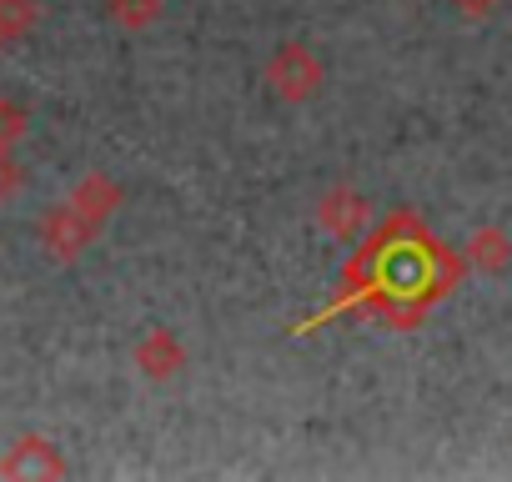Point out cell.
I'll use <instances>...</instances> for the list:
<instances>
[{
  "mask_svg": "<svg viewBox=\"0 0 512 482\" xmlns=\"http://www.w3.org/2000/svg\"><path fill=\"white\" fill-rule=\"evenodd\" d=\"M16 186H21V171H16V161H11V146H0V206L11 201Z\"/></svg>",
  "mask_w": 512,
  "mask_h": 482,
  "instance_id": "12",
  "label": "cell"
},
{
  "mask_svg": "<svg viewBox=\"0 0 512 482\" xmlns=\"http://www.w3.org/2000/svg\"><path fill=\"white\" fill-rule=\"evenodd\" d=\"M0 46H6V41H0Z\"/></svg>",
  "mask_w": 512,
  "mask_h": 482,
  "instance_id": "13",
  "label": "cell"
},
{
  "mask_svg": "<svg viewBox=\"0 0 512 482\" xmlns=\"http://www.w3.org/2000/svg\"><path fill=\"white\" fill-rule=\"evenodd\" d=\"M317 221L332 231V236H357L362 226H367V196L362 191H352V186H332L322 201H317Z\"/></svg>",
  "mask_w": 512,
  "mask_h": 482,
  "instance_id": "4",
  "label": "cell"
},
{
  "mask_svg": "<svg viewBox=\"0 0 512 482\" xmlns=\"http://www.w3.org/2000/svg\"><path fill=\"white\" fill-rule=\"evenodd\" d=\"M21 136H26V111L0 96V146H16Z\"/></svg>",
  "mask_w": 512,
  "mask_h": 482,
  "instance_id": "11",
  "label": "cell"
},
{
  "mask_svg": "<svg viewBox=\"0 0 512 482\" xmlns=\"http://www.w3.org/2000/svg\"><path fill=\"white\" fill-rule=\"evenodd\" d=\"M0 472L6 477H61L66 472V462L56 457V447L51 442H41V437H26V442H16V452L0 462Z\"/></svg>",
  "mask_w": 512,
  "mask_h": 482,
  "instance_id": "6",
  "label": "cell"
},
{
  "mask_svg": "<svg viewBox=\"0 0 512 482\" xmlns=\"http://www.w3.org/2000/svg\"><path fill=\"white\" fill-rule=\"evenodd\" d=\"M267 86H272V96H282V101H307V96H317V86H322V61L302 46V41H287V46H277V56L267 61Z\"/></svg>",
  "mask_w": 512,
  "mask_h": 482,
  "instance_id": "2",
  "label": "cell"
},
{
  "mask_svg": "<svg viewBox=\"0 0 512 482\" xmlns=\"http://www.w3.org/2000/svg\"><path fill=\"white\" fill-rule=\"evenodd\" d=\"M106 11H111V21H121L131 31H146L161 16V0H106Z\"/></svg>",
  "mask_w": 512,
  "mask_h": 482,
  "instance_id": "10",
  "label": "cell"
},
{
  "mask_svg": "<svg viewBox=\"0 0 512 482\" xmlns=\"http://www.w3.org/2000/svg\"><path fill=\"white\" fill-rule=\"evenodd\" d=\"M136 367H141L146 377L166 382V377H176V372L186 367V347L176 342V332L156 327V332H146V337H141V347H136Z\"/></svg>",
  "mask_w": 512,
  "mask_h": 482,
  "instance_id": "5",
  "label": "cell"
},
{
  "mask_svg": "<svg viewBox=\"0 0 512 482\" xmlns=\"http://www.w3.org/2000/svg\"><path fill=\"white\" fill-rule=\"evenodd\" d=\"M36 16H41L36 0H0V41L26 36V31L36 26Z\"/></svg>",
  "mask_w": 512,
  "mask_h": 482,
  "instance_id": "9",
  "label": "cell"
},
{
  "mask_svg": "<svg viewBox=\"0 0 512 482\" xmlns=\"http://www.w3.org/2000/svg\"><path fill=\"white\" fill-rule=\"evenodd\" d=\"M96 226H101V221H91V216H86L76 201H66V206H56V211L41 221V236H46L51 257L71 262V257H81V247L96 236Z\"/></svg>",
  "mask_w": 512,
  "mask_h": 482,
  "instance_id": "3",
  "label": "cell"
},
{
  "mask_svg": "<svg viewBox=\"0 0 512 482\" xmlns=\"http://www.w3.org/2000/svg\"><path fill=\"white\" fill-rule=\"evenodd\" d=\"M407 226H412V216H392V221L367 241V247L347 262V272H342V287H347V292H342L322 317H312L307 327H317V322L347 312L352 302L367 307V312H377L387 327H417L422 312L457 287L462 267L452 262V252H442L422 226L412 231V241H402ZM307 327H302V332H307Z\"/></svg>",
  "mask_w": 512,
  "mask_h": 482,
  "instance_id": "1",
  "label": "cell"
},
{
  "mask_svg": "<svg viewBox=\"0 0 512 482\" xmlns=\"http://www.w3.org/2000/svg\"><path fill=\"white\" fill-rule=\"evenodd\" d=\"M71 201H76L91 221H106V216H111V206L121 201V191H116L106 176H91V181H81V186H76V196H71Z\"/></svg>",
  "mask_w": 512,
  "mask_h": 482,
  "instance_id": "8",
  "label": "cell"
},
{
  "mask_svg": "<svg viewBox=\"0 0 512 482\" xmlns=\"http://www.w3.org/2000/svg\"><path fill=\"white\" fill-rule=\"evenodd\" d=\"M467 262H472L477 272H502V267L512 262V236H507L502 226H477V231L467 236Z\"/></svg>",
  "mask_w": 512,
  "mask_h": 482,
  "instance_id": "7",
  "label": "cell"
}]
</instances>
